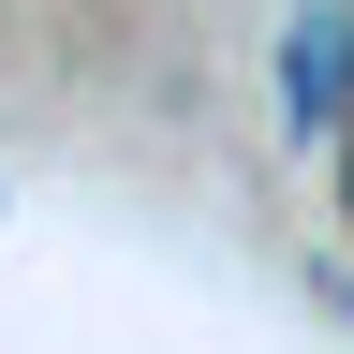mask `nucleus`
<instances>
[{
	"label": "nucleus",
	"mask_w": 354,
	"mask_h": 354,
	"mask_svg": "<svg viewBox=\"0 0 354 354\" xmlns=\"http://www.w3.org/2000/svg\"><path fill=\"white\" fill-rule=\"evenodd\" d=\"M325 295H339V310H354V266H325Z\"/></svg>",
	"instance_id": "1"
},
{
	"label": "nucleus",
	"mask_w": 354,
	"mask_h": 354,
	"mask_svg": "<svg viewBox=\"0 0 354 354\" xmlns=\"http://www.w3.org/2000/svg\"><path fill=\"white\" fill-rule=\"evenodd\" d=\"M339 207H354V133H339Z\"/></svg>",
	"instance_id": "2"
}]
</instances>
